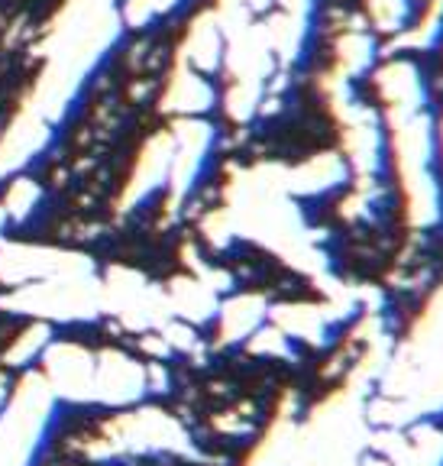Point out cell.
I'll return each mask as SVG.
<instances>
[{"instance_id": "1", "label": "cell", "mask_w": 443, "mask_h": 466, "mask_svg": "<svg viewBox=\"0 0 443 466\" xmlns=\"http://www.w3.org/2000/svg\"><path fill=\"white\" fill-rule=\"evenodd\" d=\"M386 156L398 175L401 201L411 227H434L443 218V185L434 172L437 127L428 110L386 116Z\"/></svg>"}, {"instance_id": "2", "label": "cell", "mask_w": 443, "mask_h": 466, "mask_svg": "<svg viewBox=\"0 0 443 466\" xmlns=\"http://www.w3.org/2000/svg\"><path fill=\"white\" fill-rule=\"evenodd\" d=\"M366 399L369 395L340 386L314 405L295 431L288 466H357L372 437Z\"/></svg>"}, {"instance_id": "3", "label": "cell", "mask_w": 443, "mask_h": 466, "mask_svg": "<svg viewBox=\"0 0 443 466\" xmlns=\"http://www.w3.org/2000/svg\"><path fill=\"white\" fill-rule=\"evenodd\" d=\"M337 114H340V139H343V159H347L349 172L372 178L386 159V130L376 120L369 107L349 101H337Z\"/></svg>"}, {"instance_id": "4", "label": "cell", "mask_w": 443, "mask_h": 466, "mask_svg": "<svg viewBox=\"0 0 443 466\" xmlns=\"http://www.w3.org/2000/svg\"><path fill=\"white\" fill-rule=\"evenodd\" d=\"M369 451L386 457L392 466H443V431L437 424H411V428H372Z\"/></svg>"}, {"instance_id": "5", "label": "cell", "mask_w": 443, "mask_h": 466, "mask_svg": "<svg viewBox=\"0 0 443 466\" xmlns=\"http://www.w3.org/2000/svg\"><path fill=\"white\" fill-rule=\"evenodd\" d=\"M392 357L405 366H443V289H437L415 318L408 340Z\"/></svg>"}, {"instance_id": "6", "label": "cell", "mask_w": 443, "mask_h": 466, "mask_svg": "<svg viewBox=\"0 0 443 466\" xmlns=\"http://www.w3.org/2000/svg\"><path fill=\"white\" fill-rule=\"evenodd\" d=\"M376 91L378 101L388 114H415V110H424V78L421 68L411 62V58H392L386 66L376 72Z\"/></svg>"}, {"instance_id": "7", "label": "cell", "mask_w": 443, "mask_h": 466, "mask_svg": "<svg viewBox=\"0 0 443 466\" xmlns=\"http://www.w3.org/2000/svg\"><path fill=\"white\" fill-rule=\"evenodd\" d=\"M347 178H349V166L340 153H317L311 159L288 168L285 191L291 198H320L327 195V191L340 188Z\"/></svg>"}, {"instance_id": "8", "label": "cell", "mask_w": 443, "mask_h": 466, "mask_svg": "<svg viewBox=\"0 0 443 466\" xmlns=\"http://www.w3.org/2000/svg\"><path fill=\"white\" fill-rule=\"evenodd\" d=\"M269 320L291 343H307V347L327 343L330 328H334L327 308L307 305V301H285V305L269 308Z\"/></svg>"}, {"instance_id": "9", "label": "cell", "mask_w": 443, "mask_h": 466, "mask_svg": "<svg viewBox=\"0 0 443 466\" xmlns=\"http://www.w3.org/2000/svg\"><path fill=\"white\" fill-rule=\"evenodd\" d=\"M372 58H376V39L366 29H347L337 39V75L343 81L363 78L372 68Z\"/></svg>"}, {"instance_id": "10", "label": "cell", "mask_w": 443, "mask_h": 466, "mask_svg": "<svg viewBox=\"0 0 443 466\" xmlns=\"http://www.w3.org/2000/svg\"><path fill=\"white\" fill-rule=\"evenodd\" d=\"M366 20L376 33H405L411 26V0H363Z\"/></svg>"}, {"instance_id": "11", "label": "cell", "mask_w": 443, "mask_h": 466, "mask_svg": "<svg viewBox=\"0 0 443 466\" xmlns=\"http://www.w3.org/2000/svg\"><path fill=\"white\" fill-rule=\"evenodd\" d=\"M49 318H39V314H26V311H7V308H0V379L7 376L10 363H4L10 350L29 334V330L36 328V324H45Z\"/></svg>"}, {"instance_id": "12", "label": "cell", "mask_w": 443, "mask_h": 466, "mask_svg": "<svg viewBox=\"0 0 443 466\" xmlns=\"http://www.w3.org/2000/svg\"><path fill=\"white\" fill-rule=\"evenodd\" d=\"M443 33V0H430L424 14L418 20H411V26L405 29V39L401 46L408 49H430V46L440 39Z\"/></svg>"}, {"instance_id": "13", "label": "cell", "mask_w": 443, "mask_h": 466, "mask_svg": "<svg viewBox=\"0 0 443 466\" xmlns=\"http://www.w3.org/2000/svg\"><path fill=\"white\" fill-rule=\"evenodd\" d=\"M357 466H392V463H388L386 457H378L376 451H366V453H363V460H359Z\"/></svg>"}, {"instance_id": "14", "label": "cell", "mask_w": 443, "mask_h": 466, "mask_svg": "<svg viewBox=\"0 0 443 466\" xmlns=\"http://www.w3.org/2000/svg\"><path fill=\"white\" fill-rule=\"evenodd\" d=\"M437 156H443V120L437 124Z\"/></svg>"}]
</instances>
